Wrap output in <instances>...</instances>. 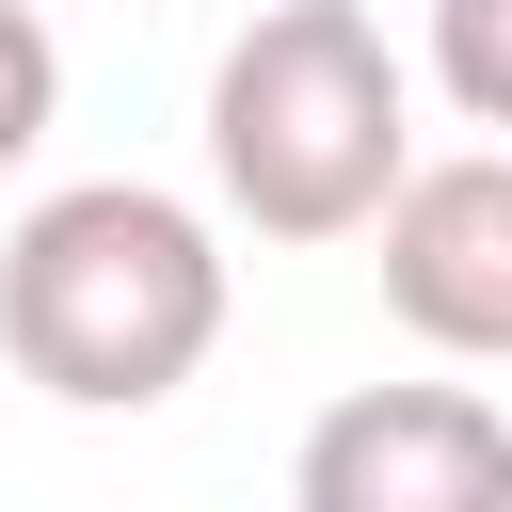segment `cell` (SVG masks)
Masks as SVG:
<instances>
[{"mask_svg":"<svg viewBox=\"0 0 512 512\" xmlns=\"http://www.w3.org/2000/svg\"><path fill=\"white\" fill-rule=\"evenodd\" d=\"M368 224H384V320L416 352H448V368H496L512 352V160L496 144H448Z\"/></svg>","mask_w":512,"mask_h":512,"instance_id":"4","label":"cell"},{"mask_svg":"<svg viewBox=\"0 0 512 512\" xmlns=\"http://www.w3.org/2000/svg\"><path fill=\"white\" fill-rule=\"evenodd\" d=\"M288 512H512V416L480 384H352L304 416Z\"/></svg>","mask_w":512,"mask_h":512,"instance_id":"3","label":"cell"},{"mask_svg":"<svg viewBox=\"0 0 512 512\" xmlns=\"http://www.w3.org/2000/svg\"><path fill=\"white\" fill-rule=\"evenodd\" d=\"M48 128H64V48H48L32 0H0V176H16Z\"/></svg>","mask_w":512,"mask_h":512,"instance_id":"6","label":"cell"},{"mask_svg":"<svg viewBox=\"0 0 512 512\" xmlns=\"http://www.w3.org/2000/svg\"><path fill=\"white\" fill-rule=\"evenodd\" d=\"M432 80L464 128H512V0H432Z\"/></svg>","mask_w":512,"mask_h":512,"instance_id":"5","label":"cell"},{"mask_svg":"<svg viewBox=\"0 0 512 512\" xmlns=\"http://www.w3.org/2000/svg\"><path fill=\"white\" fill-rule=\"evenodd\" d=\"M416 176V64L368 0H256L208 64V192L256 240H352Z\"/></svg>","mask_w":512,"mask_h":512,"instance_id":"2","label":"cell"},{"mask_svg":"<svg viewBox=\"0 0 512 512\" xmlns=\"http://www.w3.org/2000/svg\"><path fill=\"white\" fill-rule=\"evenodd\" d=\"M0 352L64 416H144L224 352V240L144 176H64L0 240Z\"/></svg>","mask_w":512,"mask_h":512,"instance_id":"1","label":"cell"}]
</instances>
